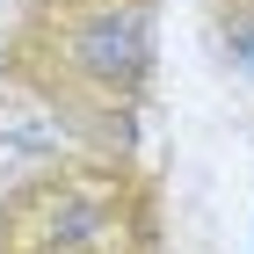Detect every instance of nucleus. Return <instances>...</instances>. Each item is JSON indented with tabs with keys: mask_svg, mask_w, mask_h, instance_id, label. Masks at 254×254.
I'll return each instance as SVG.
<instances>
[{
	"mask_svg": "<svg viewBox=\"0 0 254 254\" xmlns=\"http://www.w3.org/2000/svg\"><path fill=\"white\" fill-rule=\"evenodd\" d=\"M153 0H29L7 37V73L87 138H124L153 80Z\"/></svg>",
	"mask_w": 254,
	"mask_h": 254,
	"instance_id": "1",
	"label": "nucleus"
},
{
	"mask_svg": "<svg viewBox=\"0 0 254 254\" xmlns=\"http://www.w3.org/2000/svg\"><path fill=\"white\" fill-rule=\"evenodd\" d=\"M0 254H160V203L124 160L44 167L0 196Z\"/></svg>",
	"mask_w": 254,
	"mask_h": 254,
	"instance_id": "2",
	"label": "nucleus"
},
{
	"mask_svg": "<svg viewBox=\"0 0 254 254\" xmlns=\"http://www.w3.org/2000/svg\"><path fill=\"white\" fill-rule=\"evenodd\" d=\"M211 22H218V44H225L233 80L254 95V0H211Z\"/></svg>",
	"mask_w": 254,
	"mask_h": 254,
	"instance_id": "3",
	"label": "nucleus"
}]
</instances>
